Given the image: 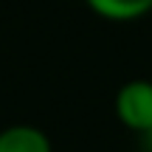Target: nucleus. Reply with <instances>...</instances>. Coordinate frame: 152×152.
Instances as JSON below:
<instances>
[{
  "label": "nucleus",
  "instance_id": "nucleus-4",
  "mask_svg": "<svg viewBox=\"0 0 152 152\" xmlns=\"http://www.w3.org/2000/svg\"><path fill=\"white\" fill-rule=\"evenodd\" d=\"M141 149L144 152H152V127L147 132H141Z\"/></svg>",
  "mask_w": 152,
  "mask_h": 152
},
{
  "label": "nucleus",
  "instance_id": "nucleus-1",
  "mask_svg": "<svg viewBox=\"0 0 152 152\" xmlns=\"http://www.w3.org/2000/svg\"><path fill=\"white\" fill-rule=\"evenodd\" d=\"M115 115L132 132H147L152 127V79H132L115 96Z\"/></svg>",
  "mask_w": 152,
  "mask_h": 152
},
{
  "label": "nucleus",
  "instance_id": "nucleus-2",
  "mask_svg": "<svg viewBox=\"0 0 152 152\" xmlns=\"http://www.w3.org/2000/svg\"><path fill=\"white\" fill-rule=\"evenodd\" d=\"M0 152H54V149H51V138L39 127L11 124L0 130Z\"/></svg>",
  "mask_w": 152,
  "mask_h": 152
},
{
  "label": "nucleus",
  "instance_id": "nucleus-3",
  "mask_svg": "<svg viewBox=\"0 0 152 152\" xmlns=\"http://www.w3.org/2000/svg\"><path fill=\"white\" fill-rule=\"evenodd\" d=\"M93 11L104 20L113 23H130V20H141L152 11V0H87Z\"/></svg>",
  "mask_w": 152,
  "mask_h": 152
}]
</instances>
